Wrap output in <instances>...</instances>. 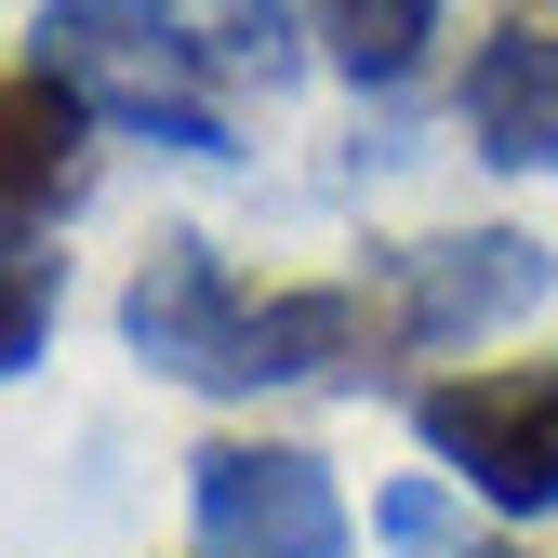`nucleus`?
<instances>
[{"mask_svg": "<svg viewBox=\"0 0 558 558\" xmlns=\"http://www.w3.org/2000/svg\"><path fill=\"white\" fill-rule=\"evenodd\" d=\"M293 0H53L27 66H53L107 133H147L173 160H240V120L293 81Z\"/></svg>", "mask_w": 558, "mask_h": 558, "instance_id": "obj_1", "label": "nucleus"}, {"mask_svg": "<svg viewBox=\"0 0 558 558\" xmlns=\"http://www.w3.org/2000/svg\"><path fill=\"white\" fill-rule=\"evenodd\" d=\"M120 345L160 386L266 399V386H373L399 360V319L373 279H240L214 240H160L120 293Z\"/></svg>", "mask_w": 558, "mask_h": 558, "instance_id": "obj_2", "label": "nucleus"}, {"mask_svg": "<svg viewBox=\"0 0 558 558\" xmlns=\"http://www.w3.org/2000/svg\"><path fill=\"white\" fill-rule=\"evenodd\" d=\"M412 439H426L478 506L558 519V360H478L412 386Z\"/></svg>", "mask_w": 558, "mask_h": 558, "instance_id": "obj_3", "label": "nucleus"}, {"mask_svg": "<svg viewBox=\"0 0 558 558\" xmlns=\"http://www.w3.org/2000/svg\"><path fill=\"white\" fill-rule=\"evenodd\" d=\"M186 532H199V558H360L345 493L306 439H199L186 452Z\"/></svg>", "mask_w": 558, "mask_h": 558, "instance_id": "obj_4", "label": "nucleus"}, {"mask_svg": "<svg viewBox=\"0 0 558 558\" xmlns=\"http://www.w3.org/2000/svg\"><path fill=\"white\" fill-rule=\"evenodd\" d=\"M545 240L532 227H439V240H399L373 253V293L399 319V360H426V345H478V332H506L545 306Z\"/></svg>", "mask_w": 558, "mask_h": 558, "instance_id": "obj_5", "label": "nucleus"}, {"mask_svg": "<svg viewBox=\"0 0 558 558\" xmlns=\"http://www.w3.org/2000/svg\"><path fill=\"white\" fill-rule=\"evenodd\" d=\"M452 120L493 173H558V0H493L478 14Z\"/></svg>", "mask_w": 558, "mask_h": 558, "instance_id": "obj_6", "label": "nucleus"}, {"mask_svg": "<svg viewBox=\"0 0 558 558\" xmlns=\"http://www.w3.org/2000/svg\"><path fill=\"white\" fill-rule=\"evenodd\" d=\"M94 107L53 66H0V240H40L66 199L94 186Z\"/></svg>", "mask_w": 558, "mask_h": 558, "instance_id": "obj_7", "label": "nucleus"}, {"mask_svg": "<svg viewBox=\"0 0 558 558\" xmlns=\"http://www.w3.org/2000/svg\"><path fill=\"white\" fill-rule=\"evenodd\" d=\"M293 14H306V53L360 94L426 81V53H439V0H293Z\"/></svg>", "mask_w": 558, "mask_h": 558, "instance_id": "obj_8", "label": "nucleus"}, {"mask_svg": "<svg viewBox=\"0 0 558 558\" xmlns=\"http://www.w3.org/2000/svg\"><path fill=\"white\" fill-rule=\"evenodd\" d=\"M53 306H66V266L27 253V240H0V386H14L40 345H53Z\"/></svg>", "mask_w": 558, "mask_h": 558, "instance_id": "obj_9", "label": "nucleus"}, {"mask_svg": "<svg viewBox=\"0 0 558 558\" xmlns=\"http://www.w3.org/2000/svg\"><path fill=\"white\" fill-rule=\"evenodd\" d=\"M373 532H386L399 558H452V493H439V478H399V493L373 506Z\"/></svg>", "mask_w": 558, "mask_h": 558, "instance_id": "obj_10", "label": "nucleus"}, {"mask_svg": "<svg viewBox=\"0 0 558 558\" xmlns=\"http://www.w3.org/2000/svg\"><path fill=\"white\" fill-rule=\"evenodd\" d=\"M452 558H545V545H452Z\"/></svg>", "mask_w": 558, "mask_h": 558, "instance_id": "obj_11", "label": "nucleus"}]
</instances>
